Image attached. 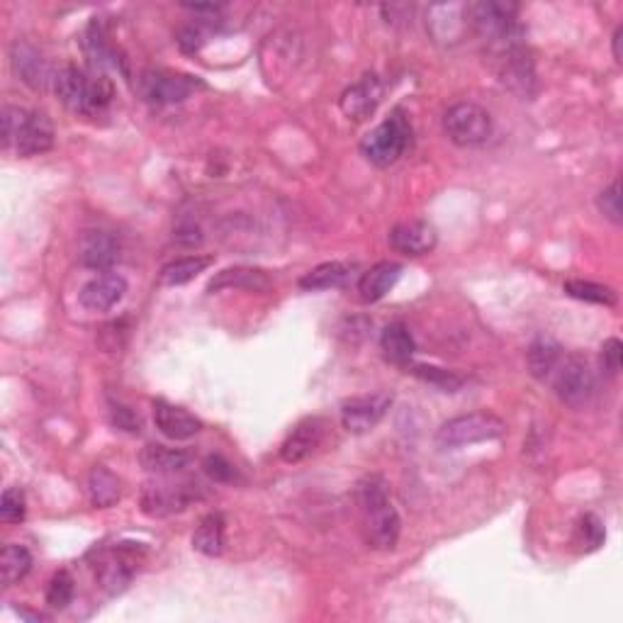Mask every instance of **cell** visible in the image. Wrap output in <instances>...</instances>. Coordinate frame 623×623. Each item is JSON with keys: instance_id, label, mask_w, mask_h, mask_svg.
<instances>
[{"instance_id": "1", "label": "cell", "mask_w": 623, "mask_h": 623, "mask_svg": "<svg viewBox=\"0 0 623 623\" xmlns=\"http://www.w3.org/2000/svg\"><path fill=\"white\" fill-rule=\"evenodd\" d=\"M356 504L361 514L363 536L375 550H392L400 541L402 521L392 507L390 485L383 475H366L356 485Z\"/></svg>"}, {"instance_id": "2", "label": "cell", "mask_w": 623, "mask_h": 623, "mask_svg": "<svg viewBox=\"0 0 623 623\" xmlns=\"http://www.w3.org/2000/svg\"><path fill=\"white\" fill-rule=\"evenodd\" d=\"M54 91L61 103L76 115H98L108 108L115 95L108 76L78 69L74 64H66L56 71Z\"/></svg>"}, {"instance_id": "3", "label": "cell", "mask_w": 623, "mask_h": 623, "mask_svg": "<svg viewBox=\"0 0 623 623\" xmlns=\"http://www.w3.org/2000/svg\"><path fill=\"white\" fill-rule=\"evenodd\" d=\"M409 142H412V125H409L407 115L402 110H395L387 120L380 122L375 129H370L363 137L361 154L368 164L387 168L395 161H400Z\"/></svg>"}, {"instance_id": "4", "label": "cell", "mask_w": 623, "mask_h": 623, "mask_svg": "<svg viewBox=\"0 0 623 623\" xmlns=\"http://www.w3.org/2000/svg\"><path fill=\"white\" fill-rule=\"evenodd\" d=\"M504 434H507V424L497 414L470 412L441 424V429L436 431V446L446 451V448H463L473 446V443L495 441Z\"/></svg>"}, {"instance_id": "5", "label": "cell", "mask_w": 623, "mask_h": 623, "mask_svg": "<svg viewBox=\"0 0 623 623\" xmlns=\"http://www.w3.org/2000/svg\"><path fill=\"white\" fill-rule=\"evenodd\" d=\"M137 95L149 105H176L188 100L195 91H200L202 81L190 74H178L168 69H147L137 76Z\"/></svg>"}, {"instance_id": "6", "label": "cell", "mask_w": 623, "mask_h": 623, "mask_svg": "<svg viewBox=\"0 0 623 623\" xmlns=\"http://www.w3.org/2000/svg\"><path fill=\"white\" fill-rule=\"evenodd\" d=\"M443 129L458 147H482L492 137V117L475 103H456L443 115Z\"/></svg>"}, {"instance_id": "7", "label": "cell", "mask_w": 623, "mask_h": 623, "mask_svg": "<svg viewBox=\"0 0 623 623\" xmlns=\"http://www.w3.org/2000/svg\"><path fill=\"white\" fill-rule=\"evenodd\" d=\"M139 546V543H137ZM134 543H120V546L100 550L95 560V580L108 594L125 592L132 577L137 575L139 563H142V548Z\"/></svg>"}, {"instance_id": "8", "label": "cell", "mask_w": 623, "mask_h": 623, "mask_svg": "<svg viewBox=\"0 0 623 623\" xmlns=\"http://www.w3.org/2000/svg\"><path fill=\"white\" fill-rule=\"evenodd\" d=\"M553 387L558 400L568 404V407L580 409L589 404L597 383H594V373L592 368H589L587 358L570 356L565 358V361H560L558 368H555Z\"/></svg>"}, {"instance_id": "9", "label": "cell", "mask_w": 623, "mask_h": 623, "mask_svg": "<svg viewBox=\"0 0 623 623\" xmlns=\"http://www.w3.org/2000/svg\"><path fill=\"white\" fill-rule=\"evenodd\" d=\"M195 499H198V485L190 480L149 482L142 490V512L161 519V516L183 512Z\"/></svg>"}, {"instance_id": "10", "label": "cell", "mask_w": 623, "mask_h": 623, "mask_svg": "<svg viewBox=\"0 0 623 623\" xmlns=\"http://www.w3.org/2000/svg\"><path fill=\"white\" fill-rule=\"evenodd\" d=\"M499 56V81L514 91L521 98H531L536 91V71H533V61L524 44L516 39L512 44H504L497 49Z\"/></svg>"}, {"instance_id": "11", "label": "cell", "mask_w": 623, "mask_h": 623, "mask_svg": "<svg viewBox=\"0 0 623 623\" xmlns=\"http://www.w3.org/2000/svg\"><path fill=\"white\" fill-rule=\"evenodd\" d=\"M392 404L390 392H370V395L351 397L341 404V424L349 434H368L375 426L383 422Z\"/></svg>"}, {"instance_id": "12", "label": "cell", "mask_w": 623, "mask_h": 623, "mask_svg": "<svg viewBox=\"0 0 623 623\" xmlns=\"http://www.w3.org/2000/svg\"><path fill=\"white\" fill-rule=\"evenodd\" d=\"M383 81L375 74H366L351 83L341 95L339 105L341 112L349 117L351 122H366L375 110H378L380 100H383Z\"/></svg>"}, {"instance_id": "13", "label": "cell", "mask_w": 623, "mask_h": 623, "mask_svg": "<svg viewBox=\"0 0 623 623\" xmlns=\"http://www.w3.org/2000/svg\"><path fill=\"white\" fill-rule=\"evenodd\" d=\"M127 280L120 273H100L88 280L78 293V302L88 312H108L117 302L125 300Z\"/></svg>"}, {"instance_id": "14", "label": "cell", "mask_w": 623, "mask_h": 623, "mask_svg": "<svg viewBox=\"0 0 623 623\" xmlns=\"http://www.w3.org/2000/svg\"><path fill=\"white\" fill-rule=\"evenodd\" d=\"M78 261L91 271H110L120 261V241L115 234L103 232V229L83 232L78 239Z\"/></svg>"}, {"instance_id": "15", "label": "cell", "mask_w": 623, "mask_h": 623, "mask_svg": "<svg viewBox=\"0 0 623 623\" xmlns=\"http://www.w3.org/2000/svg\"><path fill=\"white\" fill-rule=\"evenodd\" d=\"M387 239H390L392 249L404 256H424L429 251H434L436 244H439L436 227L426 220H409L395 224Z\"/></svg>"}, {"instance_id": "16", "label": "cell", "mask_w": 623, "mask_h": 623, "mask_svg": "<svg viewBox=\"0 0 623 623\" xmlns=\"http://www.w3.org/2000/svg\"><path fill=\"white\" fill-rule=\"evenodd\" d=\"M54 147V125L44 112H30L27 110L22 127L15 137L13 149L18 151L22 159H30V156L47 154Z\"/></svg>"}, {"instance_id": "17", "label": "cell", "mask_w": 623, "mask_h": 623, "mask_svg": "<svg viewBox=\"0 0 623 623\" xmlns=\"http://www.w3.org/2000/svg\"><path fill=\"white\" fill-rule=\"evenodd\" d=\"M154 424L171 441H188L202 429V422L195 414L164 400L154 402Z\"/></svg>"}, {"instance_id": "18", "label": "cell", "mask_w": 623, "mask_h": 623, "mask_svg": "<svg viewBox=\"0 0 623 623\" xmlns=\"http://www.w3.org/2000/svg\"><path fill=\"white\" fill-rule=\"evenodd\" d=\"M426 27L436 42H458L463 32L468 30V5H434L426 15Z\"/></svg>"}, {"instance_id": "19", "label": "cell", "mask_w": 623, "mask_h": 623, "mask_svg": "<svg viewBox=\"0 0 623 623\" xmlns=\"http://www.w3.org/2000/svg\"><path fill=\"white\" fill-rule=\"evenodd\" d=\"M322 434H324L322 419L317 417L302 419V422L290 431L288 439L283 441V446H280V458H283L285 463H300V460L312 456L314 448L322 443Z\"/></svg>"}, {"instance_id": "20", "label": "cell", "mask_w": 623, "mask_h": 623, "mask_svg": "<svg viewBox=\"0 0 623 623\" xmlns=\"http://www.w3.org/2000/svg\"><path fill=\"white\" fill-rule=\"evenodd\" d=\"M10 64H13V71L20 76V81L27 83L30 88H44L47 86V81H54V76L49 74L47 61H44L42 54H39L37 49L27 42L13 44Z\"/></svg>"}, {"instance_id": "21", "label": "cell", "mask_w": 623, "mask_h": 623, "mask_svg": "<svg viewBox=\"0 0 623 623\" xmlns=\"http://www.w3.org/2000/svg\"><path fill=\"white\" fill-rule=\"evenodd\" d=\"M400 275H402L400 263H392V261L375 263V266L363 273L361 280H358V293H361V300L363 302L383 300V297L395 288Z\"/></svg>"}, {"instance_id": "22", "label": "cell", "mask_w": 623, "mask_h": 623, "mask_svg": "<svg viewBox=\"0 0 623 623\" xmlns=\"http://www.w3.org/2000/svg\"><path fill=\"white\" fill-rule=\"evenodd\" d=\"M271 288V278L258 268H227L217 273L207 285V293H220V290H251V293H263Z\"/></svg>"}, {"instance_id": "23", "label": "cell", "mask_w": 623, "mask_h": 623, "mask_svg": "<svg viewBox=\"0 0 623 623\" xmlns=\"http://www.w3.org/2000/svg\"><path fill=\"white\" fill-rule=\"evenodd\" d=\"M144 468L156 475H176L190 465V453L183 448H171L164 443H149L139 453Z\"/></svg>"}, {"instance_id": "24", "label": "cell", "mask_w": 623, "mask_h": 623, "mask_svg": "<svg viewBox=\"0 0 623 623\" xmlns=\"http://www.w3.org/2000/svg\"><path fill=\"white\" fill-rule=\"evenodd\" d=\"M380 349H383L387 361L395 363V366H409L417 344H414V336L407 324L390 322L383 329V336H380Z\"/></svg>"}, {"instance_id": "25", "label": "cell", "mask_w": 623, "mask_h": 623, "mask_svg": "<svg viewBox=\"0 0 623 623\" xmlns=\"http://www.w3.org/2000/svg\"><path fill=\"white\" fill-rule=\"evenodd\" d=\"M224 543H227V524L224 516L212 512L202 516L198 529L193 533V548L198 553L207 555V558H217L224 553Z\"/></svg>"}, {"instance_id": "26", "label": "cell", "mask_w": 623, "mask_h": 623, "mask_svg": "<svg viewBox=\"0 0 623 623\" xmlns=\"http://www.w3.org/2000/svg\"><path fill=\"white\" fill-rule=\"evenodd\" d=\"M560 361H563L560 344L550 339V336H538L529 346V351H526V366H529V373L536 380L550 378Z\"/></svg>"}, {"instance_id": "27", "label": "cell", "mask_w": 623, "mask_h": 623, "mask_svg": "<svg viewBox=\"0 0 623 623\" xmlns=\"http://www.w3.org/2000/svg\"><path fill=\"white\" fill-rule=\"evenodd\" d=\"M88 495H91L93 507L110 509L120 502L122 497V482L112 470L105 465H95L88 475Z\"/></svg>"}, {"instance_id": "28", "label": "cell", "mask_w": 623, "mask_h": 623, "mask_svg": "<svg viewBox=\"0 0 623 623\" xmlns=\"http://www.w3.org/2000/svg\"><path fill=\"white\" fill-rule=\"evenodd\" d=\"M215 263L212 256H183L176 258V261L166 263L159 273V283L164 288H178V285L190 283V280L198 278L200 273H205L207 268Z\"/></svg>"}, {"instance_id": "29", "label": "cell", "mask_w": 623, "mask_h": 623, "mask_svg": "<svg viewBox=\"0 0 623 623\" xmlns=\"http://www.w3.org/2000/svg\"><path fill=\"white\" fill-rule=\"evenodd\" d=\"M351 275V266L344 261H329L319 263L317 268H312L310 273H305L300 278V288L310 290V293H319V290H331L339 288L346 283V278Z\"/></svg>"}, {"instance_id": "30", "label": "cell", "mask_w": 623, "mask_h": 623, "mask_svg": "<svg viewBox=\"0 0 623 623\" xmlns=\"http://www.w3.org/2000/svg\"><path fill=\"white\" fill-rule=\"evenodd\" d=\"M32 568V553L20 543H8L0 553V580L3 587H13Z\"/></svg>"}, {"instance_id": "31", "label": "cell", "mask_w": 623, "mask_h": 623, "mask_svg": "<svg viewBox=\"0 0 623 623\" xmlns=\"http://www.w3.org/2000/svg\"><path fill=\"white\" fill-rule=\"evenodd\" d=\"M565 293L575 297V300L592 302V305L614 307L616 302H619V297H616V293L609 285L592 283V280H568V283H565Z\"/></svg>"}, {"instance_id": "32", "label": "cell", "mask_w": 623, "mask_h": 623, "mask_svg": "<svg viewBox=\"0 0 623 623\" xmlns=\"http://www.w3.org/2000/svg\"><path fill=\"white\" fill-rule=\"evenodd\" d=\"M412 373L417 375L419 380L424 383L439 387L441 392H458L460 387L465 385V378L456 370H446V368H436V366H412Z\"/></svg>"}, {"instance_id": "33", "label": "cell", "mask_w": 623, "mask_h": 623, "mask_svg": "<svg viewBox=\"0 0 623 623\" xmlns=\"http://www.w3.org/2000/svg\"><path fill=\"white\" fill-rule=\"evenodd\" d=\"M71 599H74V577L66 570H59L47 587V604L52 609H66Z\"/></svg>"}, {"instance_id": "34", "label": "cell", "mask_w": 623, "mask_h": 623, "mask_svg": "<svg viewBox=\"0 0 623 623\" xmlns=\"http://www.w3.org/2000/svg\"><path fill=\"white\" fill-rule=\"evenodd\" d=\"M27 514V502H25V492L18 490V487H8L3 492V499H0V519L5 524H20Z\"/></svg>"}, {"instance_id": "35", "label": "cell", "mask_w": 623, "mask_h": 623, "mask_svg": "<svg viewBox=\"0 0 623 623\" xmlns=\"http://www.w3.org/2000/svg\"><path fill=\"white\" fill-rule=\"evenodd\" d=\"M606 531L604 524L599 521V516L594 514H585L577 524V543H580L585 550H597L604 543Z\"/></svg>"}, {"instance_id": "36", "label": "cell", "mask_w": 623, "mask_h": 623, "mask_svg": "<svg viewBox=\"0 0 623 623\" xmlns=\"http://www.w3.org/2000/svg\"><path fill=\"white\" fill-rule=\"evenodd\" d=\"M599 212L606 217L609 222L621 224L623 222V205H621V183L614 181L609 188L602 190L597 198Z\"/></svg>"}, {"instance_id": "37", "label": "cell", "mask_w": 623, "mask_h": 623, "mask_svg": "<svg viewBox=\"0 0 623 623\" xmlns=\"http://www.w3.org/2000/svg\"><path fill=\"white\" fill-rule=\"evenodd\" d=\"M25 115H27V110L15 108V105H5L3 108V147L5 149H13L15 137H18Z\"/></svg>"}, {"instance_id": "38", "label": "cell", "mask_w": 623, "mask_h": 623, "mask_svg": "<svg viewBox=\"0 0 623 623\" xmlns=\"http://www.w3.org/2000/svg\"><path fill=\"white\" fill-rule=\"evenodd\" d=\"M202 468H205V473L210 475V480H215V482H232L234 477H237L234 465L222 456H207L205 463H202Z\"/></svg>"}, {"instance_id": "39", "label": "cell", "mask_w": 623, "mask_h": 623, "mask_svg": "<svg viewBox=\"0 0 623 623\" xmlns=\"http://www.w3.org/2000/svg\"><path fill=\"white\" fill-rule=\"evenodd\" d=\"M623 344L619 339H606L602 344V366L609 375H616L621 370Z\"/></svg>"}, {"instance_id": "40", "label": "cell", "mask_w": 623, "mask_h": 623, "mask_svg": "<svg viewBox=\"0 0 623 623\" xmlns=\"http://www.w3.org/2000/svg\"><path fill=\"white\" fill-rule=\"evenodd\" d=\"M112 422H115L117 429H125L129 434H139L142 431V422H139L137 414L129 407H122V404L112 407Z\"/></svg>"}, {"instance_id": "41", "label": "cell", "mask_w": 623, "mask_h": 623, "mask_svg": "<svg viewBox=\"0 0 623 623\" xmlns=\"http://www.w3.org/2000/svg\"><path fill=\"white\" fill-rule=\"evenodd\" d=\"M178 44H181L183 52L193 54L205 44V35H202L200 27H183V30L178 32Z\"/></svg>"}, {"instance_id": "42", "label": "cell", "mask_w": 623, "mask_h": 623, "mask_svg": "<svg viewBox=\"0 0 623 623\" xmlns=\"http://www.w3.org/2000/svg\"><path fill=\"white\" fill-rule=\"evenodd\" d=\"M621 42H623V25L616 27L614 37H611V44H614V59H616V64H621V61H623V54H621Z\"/></svg>"}]
</instances>
